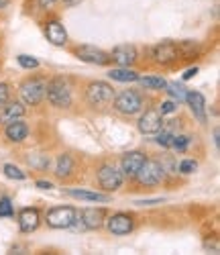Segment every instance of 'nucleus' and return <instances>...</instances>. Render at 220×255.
Masks as SVG:
<instances>
[{"label": "nucleus", "mask_w": 220, "mask_h": 255, "mask_svg": "<svg viewBox=\"0 0 220 255\" xmlns=\"http://www.w3.org/2000/svg\"><path fill=\"white\" fill-rule=\"evenodd\" d=\"M165 165L157 159H145V163L141 165V169L133 176V180L141 186V188H153V186H159L161 182H165Z\"/></svg>", "instance_id": "obj_1"}, {"label": "nucleus", "mask_w": 220, "mask_h": 255, "mask_svg": "<svg viewBox=\"0 0 220 255\" xmlns=\"http://www.w3.org/2000/svg\"><path fill=\"white\" fill-rule=\"evenodd\" d=\"M139 131L143 135H155L161 131V127H163V115L157 111V109H147L141 117H139Z\"/></svg>", "instance_id": "obj_11"}, {"label": "nucleus", "mask_w": 220, "mask_h": 255, "mask_svg": "<svg viewBox=\"0 0 220 255\" xmlns=\"http://www.w3.org/2000/svg\"><path fill=\"white\" fill-rule=\"evenodd\" d=\"M43 33H45L49 43H53L57 47L68 45V31H65L59 18H47L45 23H43Z\"/></svg>", "instance_id": "obj_12"}, {"label": "nucleus", "mask_w": 220, "mask_h": 255, "mask_svg": "<svg viewBox=\"0 0 220 255\" xmlns=\"http://www.w3.org/2000/svg\"><path fill=\"white\" fill-rule=\"evenodd\" d=\"M145 159H147V153H143V151H126L122 155V159H120V172H122V176L124 178H133L141 169V165L145 163Z\"/></svg>", "instance_id": "obj_15"}, {"label": "nucleus", "mask_w": 220, "mask_h": 255, "mask_svg": "<svg viewBox=\"0 0 220 255\" xmlns=\"http://www.w3.org/2000/svg\"><path fill=\"white\" fill-rule=\"evenodd\" d=\"M139 72L133 68H126V66H116V68H110L108 70V78L112 82H122V84H130V82H137L139 80Z\"/></svg>", "instance_id": "obj_22"}, {"label": "nucleus", "mask_w": 220, "mask_h": 255, "mask_svg": "<svg viewBox=\"0 0 220 255\" xmlns=\"http://www.w3.org/2000/svg\"><path fill=\"white\" fill-rule=\"evenodd\" d=\"M10 100V84L0 82V109Z\"/></svg>", "instance_id": "obj_32"}, {"label": "nucleus", "mask_w": 220, "mask_h": 255, "mask_svg": "<svg viewBox=\"0 0 220 255\" xmlns=\"http://www.w3.org/2000/svg\"><path fill=\"white\" fill-rule=\"evenodd\" d=\"M171 139H173V133H169V131L161 129L159 133H155V143L165 147V149H171Z\"/></svg>", "instance_id": "obj_30"}, {"label": "nucleus", "mask_w": 220, "mask_h": 255, "mask_svg": "<svg viewBox=\"0 0 220 255\" xmlns=\"http://www.w3.org/2000/svg\"><path fill=\"white\" fill-rule=\"evenodd\" d=\"M27 115V106L18 100H8L2 109H0V123H10L16 119H23Z\"/></svg>", "instance_id": "obj_19"}, {"label": "nucleus", "mask_w": 220, "mask_h": 255, "mask_svg": "<svg viewBox=\"0 0 220 255\" xmlns=\"http://www.w3.org/2000/svg\"><path fill=\"white\" fill-rule=\"evenodd\" d=\"M196 169H198V161H196V159H182V161L178 163V172L184 174V176L194 174Z\"/></svg>", "instance_id": "obj_28"}, {"label": "nucleus", "mask_w": 220, "mask_h": 255, "mask_svg": "<svg viewBox=\"0 0 220 255\" xmlns=\"http://www.w3.org/2000/svg\"><path fill=\"white\" fill-rule=\"evenodd\" d=\"M78 219L82 221L86 231H98L104 227L106 210L104 208H84V210H78Z\"/></svg>", "instance_id": "obj_14"}, {"label": "nucleus", "mask_w": 220, "mask_h": 255, "mask_svg": "<svg viewBox=\"0 0 220 255\" xmlns=\"http://www.w3.org/2000/svg\"><path fill=\"white\" fill-rule=\"evenodd\" d=\"M96 180H98V186L106 194L116 192V190H120L124 184V176L120 172V167H116L114 163H102L96 169Z\"/></svg>", "instance_id": "obj_5"}, {"label": "nucleus", "mask_w": 220, "mask_h": 255, "mask_svg": "<svg viewBox=\"0 0 220 255\" xmlns=\"http://www.w3.org/2000/svg\"><path fill=\"white\" fill-rule=\"evenodd\" d=\"M78 210L74 206H53L45 212V223L51 229H70L76 221Z\"/></svg>", "instance_id": "obj_9"}, {"label": "nucleus", "mask_w": 220, "mask_h": 255, "mask_svg": "<svg viewBox=\"0 0 220 255\" xmlns=\"http://www.w3.org/2000/svg\"><path fill=\"white\" fill-rule=\"evenodd\" d=\"M165 92L171 96V100H175L178 104H182V102H186V94H188V90L182 86V84H178V82H167V86H165Z\"/></svg>", "instance_id": "obj_24"}, {"label": "nucleus", "mask_w": 220, "mask_h": 255, "mask_svg": "<svg viewBox=\"0 0 220 255\" xmlns=\"http://www.w3.org/2000/svg\"><path fill=\"white\" fill-rule=\"evenodd\" d=\"M159 202H163V198H153V200H137V204H141V206H145V204H159Z\"/></svg>", "instance_id": "obj_37"}, {"label": "nucleus", "mask_w": 220, "mask_h": 255, "mask_svg": "<svg viewBox=\"0 0 220 255\" xmlns=\"http://www.w3.org/2000/svg\"><path fill=\"white\" fill-rule=\"evenodd\" d=\"M41 225V210L37 206H27L18 212V229L20 233H33Z\"/></svg>", "instance_id": "obj_16"}, {"label": "nucleus", "mask_w": 220, "mask_h": 255, "mask_svg": "<svg viewBox=\"0 0 220 255\" xmlns=\"http://www.w3.org/2000/svg\"><path fill=\"white\" fill-rule=\"evenodd\" d=\"M104 225H106V231L110 233V235L122 237V235H128V233L135 231L137 221L130 212H114V215H110L104 221Z\"/></svg>", "instance_id": "obj_8"}, {"label": "nucleus", "mask_w": 220, "mask_h": 255, "mask_svg": "<svg viewBox=\"0 0 220 255\" xmlns=\"http://www.w3.org/2000/svg\"><path fill=\"white\" fill-rule=\"evenodd\" d=\"M45 98L51 106L55 109H70L74 98H72V90H70V84L65 82L63 78H51L45 86Z\"/></svg>", "instance_id": "obj_2"}, {"label": "nucleus", "mask_w": 220, "mask_h": 255, "mask_svg": "<svg viewBox=\"0 0 220 255\" xmlns=\"http://www.w3.org/2000/svg\"><path fill=\"white\" fill-rule=\"evenodd\" d=\"M218 143H220V139H218V129H214V145H216V149H218Z\"/></svg>", "instance_id": "obj_39"}, {"label": "nucleus", "mask_w": 220, "mask_h": 255, "mask_svg": "<svg viewBox=\"0 0 220 255\" xmlns=\"http://www.w3.org/2000/svg\"><path fill=\"white\" fill-rule=\"evenodd\" d=\"M4 135H6V139H8L10 143H23V141L29 137V125H27L23 119L10 121V123H6Z\"/></svg>", "instance_id": "obj_18"}, {"label": "nucleus", "mask_w": 220, "mask_h": 255, "mask_svg": "<svg viewBox=\"0 0 220 255\" xmlns=\"http://www.w3.org/2000/svg\"><path fill=\"white\" fill-rule=\"evenodd\" d=\"M65 194L78 200H84V202H110V194L92 192V190H82V188H70V190H65Z\"/></svg>", "instance_id": "obj_21"}, {"label": "nucleus", "mask_w": 220, "mask_h": 255, "mask_svg": "<svg viewBox=\"0 0 220 255\" xmlns=\"http://www.w3.org/2000/svg\"><path fill=\"white\" fill-rule=\"evenodd\" d=\"M45 86L47 80L43 78H27L23 84L18 86V94L25 106H39L45 100Z\"/></svg>", "instance_id": "obj_6"}, {"label": "nucleus", "mask_w": 220, "mask_h": 255, "mask_svg": "<svg viewBox=\"0 0 220 255\" xmlns=\"http://www.w3.org/2000/svg\"><path fill=\"white\" fill-rule=\"evenodd\" d=\"M157 111L165 117V115H173L175 111H178V102L175 100H165V102H161L159 106H157Z\"/></svg>", "instance_id": "obj_31"}, {"label": "nucleus", "mask_w": 220, "mask_h": 255, "mask_svg": "<svg viewBox=\"0 0 220 255\" xmlns=\"http://www.w3.org/2000/svg\"><path fill=\"white\" fill-rule=\"evenodd\" d=\"M10 4V0H0V10H2V8H6Z\"/></svg>", "instance_id": "obj_38"}, {"label": "nucleus", "mask_w": 220, "mask_h": 255, "mask_svg": "<svg viewBox=\"0 0 220 255\" xmlns=\"http://www.w3.org/2000/svg\"><path fill=\"white\" fill-rule=\"evenodd\" d=\"M110 53V59H112V63H116V66H126V68H133L135 63L139 61V53H137V47L135 45H116Z\"/></svg>", "instance_id": "obj_13"}, {"label": "nucleus", "mask_w": 220, "mask_h": 255, "mask_svg": "<svg viewBox=\"0 0 220 255\" xmlns=\"http://www.w3.org/2000/svg\"><path fill=\"white\" fill-rule=\"evenodd\" d=\"M186 102H188V106H190L192 115L204 125V123L208 121V115H206V98H204L200 92H196V90H188Z\"/></svg>", "instance_id": "obj_17"}, {"label": "nucleus", "mask_w": 220, "mask_h": 255, "mask_svg": "<svg viewBox=\"0 0 220 255\" xmlns=\"http://www.w3.org/2000/svg\"><path fill=\"white\" fill-rule=\"evenodd\" d=\"M14 215V206H12V200L8 196H2L0 198V217L2 219H8Z\"/></svg>", "instance_id": "obj_29"}, {"label": "nucleus", "mask_w": 220, "mask_h": 255, "mask_svg": "<svg viewBox=\"0 0 220 255\" xmlns=\"http://www.w3.org/2000/svg\"><path fill=\"white\" fill-rule=\"evenodd\" d=\"M190 145H192V137L190 135H184V133L173 135V139H171V149H175L178 153H186Z\"/></svg>", "instance_id": "obj_25"}, {"label": "nucleus", "mask_w": 220, "mask_h": 255, "mask_svg": "<svg viewBox=\"0 0 220 255\" xmlns=\"http://www.w3.org/2000/svg\"><path fill=\"white\" fill-rule=\"evenodd\" d=\"M82 2V0H61V4L65 6V8H72V6H78Z\"/></svg>", "instance_id": "obj_35"}, {"label": "nucleus", "mask_w": 220, "mask_h": 255, "mask_svg": "<svg viewBox=\"0 0 220 255\" xmlns=\"http://www.w3.org/2000/svg\"><path fill=\"white\" fill-rule=\"evenodd\" d=\"M55 2H57V0H37L39 8H45V10H47V8H51V6L55 4Z\"/></svg>", "instance_id": "obj_34"}, {"label": "nucleus", "mask_w": 220, "mask_h": 255, "mask_svg": "<svg viewBox=\"0 0 220 255\" xmlns=\"http://www.w3.org/2000/svg\"><path fill=\"white\" fill-rule=\"evenodd\" d=\"M35 186H37L39 190H51V188H53V184H51V182H47V180H37V182H35Z\"/></svg>", "instance_id": "obj_33"}, {"label": "nucleus", "mask_w": 220, "mask_h": 255, "mask_svg": "<svg viewBox=\"0 0 220 255\" xmlns=\"http://www.w3.org/2000/svg\"><path fill=\"white\" fill-rule=\"evenodd\" d=\"M74 55L80 61L92 63V66H110V63H112L108 51H104L100 47H94V45H80V47L74 49Z\"/></svg>", "instance_id": "obj_10"}, {"label": "nucleus", "mask_w": 220, "mask_h": 255, "mask_svg": "<svg viewBox=\"0 0 220 255\" xmlns=\"http://www.w3.org/2000/svg\"><path fill=\"white\" fill-rule=\"evenodd\" d=\"M151 57L153 63H157L161 68H171L178 66L182 61V53H180V45L175 41H161L155 47L151 49Z\"/></svg>", "instance_id": "obj_7"}, {"label": "nucleus", "mask_w": 220, "mask_h": 255, "mask_svg": "<svg viewBox=\"0 0 220 255\" xmlns=\"http://www.w3.org/2000/svg\"><path fill=\"white\" fill-rule=\"evenodd\" d=\"M137 82H141V86L145 90H165L167 86V80L161 76H139Z\"/></svg>", "instance_id": "obj_23"}, {"label": "nucleus", "mask_w": 220, "mask_h": 255, "mask_svg": "<svg viewBox=\"0 0 220 255\" xmlns=\"http://www.w3.org/2000/svg\"><path fill=\"white\" fill-rule=\"evenodd\" d=\"M196 74H198V68H190V70H186V74H184L182 78H184V80H192Z\"/></svg>", "instance_id": "obj_36"}, {"label": "nucleus", "mask_w": 220, "mask_h": 255, "mask_svg": "<svg viewBox=\"0 0 220 255\" xmlns=\"http://www.w3.org/2000/svg\"><path fill=\"white\" fill-rule=\"evenodd\" d=\"M114 88L110 86L108 82L96 80L90 82L86 86V102L92 106V109H106V106H112L114 100Z\"/></svg>", "instance_id": "obj_3"}, {"label": "nucleus", "mask_w": 220, "mask_h": 255, "mask_svg": "<svg viewBox=\"0 0 220 255\" xmlns=\"http://www.w3.org/2000/svg\"><path fill=\"white\" fill-rule=\"evenodd\" d=\"M16 63H18V66L23 68V70H29V72H31V70H37V68L41 66L37 57H33V55H27V53H20V55L16 57Z\"/></svg>", "instance_id": "obj_27"}, {"label": "nucleus", "mask_w": 220, "mask_h": 255, "mask_svg": "<svg viewBox=\"0 0 220 255\" xmlns=\"http://www.w3.org/2000/svg\"><path fill=\"white\" fill-rule=\"evenodd\" d=\"M76 172V159L70 153H61L55 161V176L59 180H70Z\"/></svg>", "instance_id": "obj_20"}, {"label": "nucleus", "mask_w": 220, "mask_h": 255, "mask_svg": "<svg viewBox=\"0 0 220 255\" xmlns=\"http://www.w3.org/2000/svg\"><path fill=\"white\" fill-rule=\"evenodd\" d=\"M2 172H4V176L10 178V180H18V182L27 180V172H23V169H20L18 165H14V163H4V165H2Z\"/></svg>", "instance_id": "obj_26"}, {"label": "nucleus", "mask_w": 220, "mask_h": 255, "mask_svg": "<svg viewBox=\"0 0 220 255\" xmlns=\"http://www.w3.org/2000/svg\"><path fill=\"white\" fill-rule=\"evenodd\" d=\"M143 106H145V98L139 90H122L114 94V100H112V109L124 117H133L141 113Z\"/></svg>", "instance_id": "obj_4"}]
</instances>
